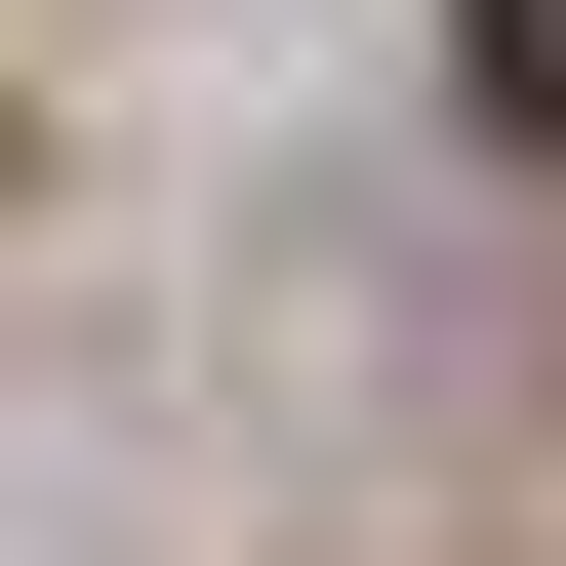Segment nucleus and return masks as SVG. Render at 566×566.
Wrapping results in <instances>:
<instances>
[{"label":"nucleus","instance_id":"f257e3e1","mask_svg":"<svg viewBox=\"0 0 566 566\" xmlns=\"http://www.w3.org/2000/svg\"><path fill=\"white\" fill-rule=\"evenodd\" d=\"M485 122H526V163H566V0H485Z\"/></svg>","mask_w":566,"mask_h":566}]
</instances>
